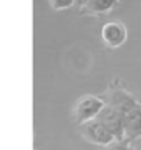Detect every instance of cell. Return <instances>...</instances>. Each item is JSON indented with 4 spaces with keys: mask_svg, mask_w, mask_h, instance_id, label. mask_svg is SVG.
<instances>
[{
    "mask_svg": "<svg viewBox=\"0 0 141 150\" xmlns=\"http://www.w3.org/2000/svg\"><path fill=\"white\" fill-rule=\"evenodd\" d=\"M101 37L104 43L111 48L120 47L127 39V32L125 25L116 21L107 22L101 29Z\"/></svg>",
    "mask_w": 141,
    "mask_h": 150,
    "instance_id": "8992f818",
    "label": "cell"
},
{
    "mask_svg": "<svg viewBox=\"0 0 141 150\" xmlns=\"http://www.w3.org/2000/svg\"><path fill=\"white\" fill-rule=\"evenodd\" d=\"M125 123V141L132 143L141 138V102L133 106L132 109L123 114Z\"/></svg>",
    "mask_w": 141,
    "mask_h": 150,
    "instance_id": "5b68a950",
    "label": "cell"
},
{
    "mask_svg": "<svg viewBox=\"0 0 141 150\" xmlns=\"http://www.w3.org/2000/svg\"><path fill=\"white\" fill-rule=\"evenodd\" d=\"M130 145L132 143L127 141H115L114 143L105 146V147H101L100 150H126Z\"/></svg>",
    "mask_w": 141,
    "mask_h": 150,
    "instance_id": "9c48e42d",
    "label": "cell"
},
{
    "mask_svg": "<svg viewBox=\"0 0 141 150\" xmlns=\"http://www.w3.org/2000/svg\"><path fill=\"white\" fill-rule=\"evenodd\" d=\"M76 3L80 6L82 8H86L87 6H89V3H90V0H76Z\"/></svg>",
    "mask_w": 141,
    "mask_h": 150,
    "instance_id": "30bf717a",
    "label": "cell"
},
{
    "mask_svg": "<svg viewBox=\"0 0 141 150\" xmlns=\"http://www.w3.org/2000/svg\"><path fill=\"white\" fill-rule=\"evenodd\" d=\"M49 3L53 10H65L72 7L76 3V0H49Z\"/></svg>",
    "mask_w": 141,
    "mask_h": 150,
    "instance_id": "ba28073f",
    "label": "cell"
},
{
    "mask_svg": "<svg viewBox=\"0 0 141 150\" xmlns=\"http://www.w3.org/2000/svg\"><path fill=\"white\" fill-rule=\"evenodd\" d=\"M126 150H136V149H134V147H133V146L130 145V146H129V147H127V149H126Z\"/></svg>",
    "mask_w": 141,
    "mask_h": 150,
    "instance_id": "8fae6325",
    "label": "cell"
},
{
    "mask_svg": "<svg viewBox=\"0 0 141 150\" xmlns=\"http://www.w3.org/2000/svg\"><path fill=\"white\" fill-rule=\"evenodd\" d=\"M101 98L104 99L105 105L116 109L122 114L129 112L133 106H136L138 103L136 96L130 94L127 90L122 88V87H109L108 90L101 95Z\"/></svg>",
    "mask_w": 141,
    "mask_h": 150,
    "instance_id": "3957f363",
    "label": "cell"
},
{
    "mask_svg": "<svg viewBox=\"0 0 141 150\" xmlns=\"http://www.w3.org/2000/svg\"><path fill=\"white\" fill-rule=\"evenodd\" d=\"M97 120L116 138V141H125V123H123V114L120 112L105 105Z\"/></svg>",
    "mask_w": 141,
    "mask_h": 150,
    "instance_id": "277c9868",
    "label": "cell"
},
{
    "mask_svg": "<svg viewBox=\"0 0 141 150\" xmlns=\"http://www.w3.org/2000/svg\"><path fill=\"white\" fill-rule=\"evenodd\" d=\"M118 0H90L86 10L89 13H107L115 6Z\"/></svg>",
    "mask_w": 141,
    "mask_h": 150,
    "instance_id": "52a82bcc",
    "label": "cell"
},
{
    "mask_svg": "<svg viewBox=\"0 0 141 150\" xmlns=\"http://www.w3.org/2000/svg\"><path fill=\"white\" fill-rule=\"evenodd\" d=\"M105 108V102L101 96L97 95H84L79 98L73 108V121L75 124L82 125L84 123H89L91 120H96L101 110Z\"/></svg>",
    "mask_w": 141,
    "mask_h": 150,
    "instance_id": "6da1fadb",
    "label": "cell"
},
{
    "mask_svg": "<svg viewBox=\"0 0 141 150\" xmlns=\"http://www.w3.org/2000/svg\"><path fill=\"white\" fill-rule=\"evenodd\" d=\"M79 132H80V135H82L84 141L91 143V145L98 146L100 149L111 145V143H114L116 141V138L97 118L79 125Z\"/></svg>",
    "mask_w": 141,
    "mask_h": 150,
    "instance_id": "7a4b0ae2",
    "label": "cell"
}]
</instances>
